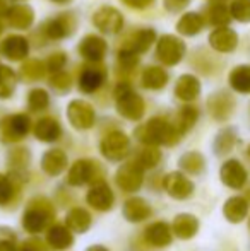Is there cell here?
<instances>
[{
	"instance_id": "cell-1",
	"label": "cell",
	"mask_w": 250,
	"mask_h": 251,
	"mask_svg": "<svg viewBox=\"0 0 250 251\" xmlns=\"http://www.w3.org/2000/svg\"><path fill=\"white\" fill-rule=\"evenodd\" d=\"M55 217V210L50 205V201L45 199H36L28 205L23 215V227L31 234L45 231L50 226L52 219Z\"/></svg>"
},
{
	"instance_id": "cell-2",
	"label": "cell",
	"mask_w": 250,
	"mask_h": 251,
	"mask_svg": "<svg viewBox=\"0 0 250 251\" xmlns=\"http://www.w3.org/2000/svg\"><path fill=\"white\" fill-rule=\"evenodd\" d=\"M142 181H144V175L139 164L122 166L117 171V176H115V183L118 185V188L127 193L137 192L142 186Z\"/></svg>"
},
{
	"instance_id": "cell-3",
	"label": "cell",
	"mask_w": 250,
	"mask_h": 251,
	"mask_svg": "<svg viewBox=\"0 0 250 251\" xmlns=\"http://www.w3.org/2000/svg\"><path fill=\"white\" fill-rule=\"evenodd\" d=\"M86 199H87V203H89L94 210H100V212L110 210L115 201L111 188L105 181H101V179L100 181H94L93 185H91Z\"/></svg>"
},
{
	"instance_id": "cell-4",
	"label": "cell",
	"mask_w": 250,
	"mask_h": 251,
	"mask_svg": "<svg viewBox=\"0 0 250 251\" xmlns=\"http://www.w3.org/2000/svg\"><path fill=\"white\" fill-rule=\"evenodd\" d=\"M163 186L168 195L177 200L189 199L194 192L192 181H190L187 176L182 175V173H170V175L163 179Z\"/></svg>"
},
{
	"instance_id": "cell-5",
	"label": "cell",
	"mask_w": 250,
	"mask_h": 251,
	"mask_svg": "<svg viewBox=\"0 0 250 251\" xmlns=\"http://www.w3.org/2000/svg\"><path fill=\"white\" fill-rule=\"evenodd\" d=\"M221 181L233 190H238L247 181V171L238 161H226L221 168Z\"/></svg>"
},
{
	"instance_id": "cell-6",
	"label": "cell",
	"mask_w": 250,
	"mask_h": 251,
	"mask_svg": "<svg viewBox=\"0 0 250 251\" xmlns=\"http://www.w3.org/2000/svg\"><path fill=\"white\" fill-rule=\"evenodd\" d=\"M151 214H153L151 205L139 197L129 199L124 203V217L130 222H142L147 217H151Z\"/></svg>"
},
{
	"instance_id": "cell-7",
	"label": "cell",
	"mask_w": 250,
	"mask_h": 251,
	"mask_svg": "<svg viewBox=\"0 0 250 251\" xmlns=\"http://www.w3.org/2000/svg\"><path fill=\"white\" fill-rule=\"evenodd\" d=\"M144 238L151 246L165 248L171 243V227L167 222H154L144 231Z\"/></svg>"
},
{
	"instance_id": "cell-8",
	"label": "cell",
	"mask_w": 250,
	"mask_h": 251,
	"mask_svg": "<svg viewBox=\"0 0 250 251\" xmlns=\"http://www.w3.org/2000/svg\"><path fill=\"white\" fill-rule=\"evenodd\" d=\"M171 231L177 238L180 239H190L197 234L199 231V221L190 214H180L173 219V226Z\"/></svg>"
},
{
	"instance_id": "cell-9",
	"label": "cell",
	"mask_w": 250,
	"mask_h": 251,
	"mask_svg": "<svg viewBox=\"0 0 250 251\" xmlns=\"http://www.w3.org/2000/svg\"><path fill=\"white\" fill-rule=\"evenodd\" d=\"M47 241L54 250H65V248H69V246H72L74 236H72V231H70L67 226L54 224V226H50V229H48V232H47Z\"/></svg>"
},
{
	"instance_id": "cell-10",
	"label": "cell",
	"mask_w": 250,
	"mask_h": 251,
	"mask_svg": "<svg viewBox=\"0 0 250 251\" xmlns=\"http://www.w3.org/2000/svg\"><path fill=\"white\" fill-rule=\"evenodd\" d=\"M94 176V164L89 161H77L69 171V185L72 186H83L89 183Z\"/></svg>"
},
{
	"instance_id": "cell-11",
	"label": "cell",
	"mask_w": 250,
	"mask_h": 251,
	"mask_svg": "<svg viewBox=\"0 0 250 251\" xmlns=\"http://www.w3.org/2000/svg\"><path fill=\"white\" fill-rule=\"evenodd\" d=\"M247 212H249V203H247V200L242 199V197H231L223 207L224 217L230 222H233V224L244 221V219L247 217Z\"/></svg>"
},
{
	"instance_id": "cell-12",
	"label": "cell",
	"mask_w": 250,
	"mask_h": 251,
	"mask_svg": "<svg viewBox=\"0 0 250 251\" xmlns=\"http://www.w3.org/2000/svg\"><path fill=\"white\" fill-rule=\"evenodd\" d=\"M65 224L74 232H86L91 227V214L84 208L77 207L67 214Z\"/></svg>"
},
{
	"instance_id": "cell-13",
	"label": "cell",
	"mask_w": 250,
	"mask_h": 251,
	"mask_svg": "<svg viewBox=\"0 0 250 251\" xmlns=\"http://www.w3.org/2000/svg\"><path fill=\"white\" fill-rule=\"evenodd\" d=\"M103 154L111 161L122 159L127 154V139L124 135H118V133L108 137L103 142Z\"/></svg>"
},
{
	"instance_id": "cell-14",
	"label": "cell",
	"mask_w": 250,
	"mask_h": 251,
	"mask_svg": "<svg viewBox=\"0 0 250 251\" xmlns=\"http://www.w3.org/2000/svg\"><path fill=\"white\" fill-rule=\"evenodd\" d=\"M65 164H67V159H65V155H63V152H60V151L47 152L43 157V162H41L45 173L50 176L60 175L63 169H65Z\"/></svg>"
},
{
	"instance_id": "cell-15",
	"label": "cell",
	"mask_w": 250,
	"mask_h": 251,
	"mask_svg": "<svg viewBox=\"0 0 250 251\" xmlns=\"http://www.w3.org/2000/svg\"><path fill=\"white\" fill-rule=\"evenodd\" d=\"M213 43H214V47L220 48V50L230 51L237 47V34L230 29H221L213 36Z\"/></svg>"
},
{
	"instance_id": "cell-16",
	"label": "cell",
	"mask_w": 250,
	"mask_h": 251,
	"mask_svg": "<svg viewBox=\"0 0 250 251\" xmlns=\"http://www.w3.org/2000/svg\"><path fill=\"white\" fill-rule=\"evenodd\" d=\"M180 168L184 169V171L190 173V175H199L204 169L202 155L197 154V152H189V154H185L184 157L180 159Z\"/></svg>"
},
{
	"instance_id": "cell-17",
	"label": "cell",
	"mask_w": 250,
	"mask_h": 251,
	"mask_svg": "<svg viewBox=\"0 0 250 251\" xmlns=\"http://www.w3.org/2000/svg\"><path fill=\"white\" fill-rule=\"evenodd\" d=\"M231 86L240 93H250V67H238L231 74Z\"/></svg>"
},
{
	"instance_id": "cell-18",
	"label": "cell",
	"mask_w": 250,
	"mask_h": 251,
	"mask_svg": "<svg viewBox=\"0 0 250 251\" xmlns=\"http://www.w3.org/2000/svg\"><path fill=\"white\" fill-rule=\"evenodd\" d=\"M231 12L238 21L247 23V21H250V0H235Z\"/></svg>"
},
{
	"instance_id": "cell-19",
	"label": "cell",
	"mask_w": 250,
	"mask_h": 251,
	"mask_svg": "<svg viewBox=\"0 0 250 251\" xmlns=\"http://www.w3.org/2000/svg\"><path fill=\"white\" fill-rule=\"evenodd\" d=\"M14 195V185L7 176L0 175V205L9 203Z\"/></svg>"
},
{
	"instance_id": "cell-20",
	"label": "cell",
	"mask_w": 250,
	"mask_h": 251,
	"mask_svg": "<svg viewBox=\"0 0 250 251\" xmlns=\"http://www.w3.org/2000/svg\"><path fill=\"white\" fill-rule=\"evenodd\" d=\"M58 135V130L55 126V123H50V122H45L38 126V137L43 140H54L57 139Z\"/></svg>"
},
{
	"instance_id": "cell-21",
	"label": "cell",
	"mask_w": 250,
	"mask_h": 251,
	"mask_svg": "<svg viewBox=\"0 0 250 251\" xmlns=\"http://www.w3.org/2000/svg\"><path fill=\"white\" fill-rule=\"evenodd\" d=\"M158 161H160V152L151 149V151L142 152V155H140V159H139V166L153 168V166L158 164Z\"/></svg>"
},
{
	"instance_id": "cell-22",
	"label": "cell",
	"mask_w": 250,
	"mask_h": 251,
	"mask_svg": "<svg viewBox=\"0 0 250 251\" xmlns=\"http://www.w3.org/2000/svg\"><path fill=\"white\" fill-rule=\"evenodd\" d=\"M231 147H233V135H230V133L221 135L216 144V151L220 154H226L228 151H231Z\"/></svg>"
},
{
	"instance_id": "cell-23",
	"label": "cell",
	"mask_w": 250,
	"mask_h": 251,
	"mask_svg": "<svg viewBox=\"0 0 250 251\" xmlns=\"http://www.w3.org/2000/svg\"><path fill=\"white\" fill-rule=\"evenodd\" d=\"M16 251H47L45 245L38 239H29V241L24 243L21 248H17Z\"/></svg>"
},
{
	"instance_id": "cell-24",
	"label": "cell",
	"mask_w": 250,
	"mask_h": 251,
	"mask_svg": "<svg viewBox=\"0 0 250 251\" xmlns=\"http://www.w3.org/2000/svg\"><path fill=\"white\" fill-rule=\"evenodd\" d=\"M0 251H16L14 241H2L0 239Z\"/></svg>"
},
{
	"instance_id": "cell-25",
	"label": "cell",
	"mask_w": 250,
	"mask_h": 251,
	"mask_svg": "<svg viewBox=\"0 0 250 251\" xmlns=\"http://www.w3.org/2000/svg\"><path fill=\"white\" fill-rule=\"evenodd\" d=\"M86 251H110V250L105 248V246H101V245H94V246H89Z\"/></svg>"
},
{
	"instance_id": "cell-26",
	"label": "cell",
	"mask_w": 250,
	"mask_h": 251,
	"mask_svg": "<svg viewBox=\"0 0 250 251\" xmlns=\"http://www.w3.org/2000/svg\"><path fill=\"white\" fill-rule=\"evenodd\" d=\"M249 155H250V147H249Z\"/></svg>"
}]
</instances>
